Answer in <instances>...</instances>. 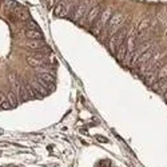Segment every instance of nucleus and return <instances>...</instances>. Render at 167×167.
Here are the masks:
<instances>
[{"label": "nucleus", "mask_w": 167, "mask_h": 167, "mask_svg": "<svg viewBox=\"0 0 167 167\" xmlns=\"http://www.w3.org/2000/svg\"><path fill=\"white\" fill-rule=\"evenodd\" d=\"M27 63L31 67H35V68H36V67H43L46 62L43 60L42 55H35V56H28L27 58Z\"/></svg>", "instance_id": "1a4fd4ad"}, {"label": "nucleus", "mask_w": 167, "mask_h": 167, "mask_svg": "<svg viewBox=\"0 0 167 167\" xmlns=\"http://www.w3.org/2000/svg\"><path fill=\"white\" fill-rule=\"evenodd\" d=\"M123 20H124V16H123V13H120V12L114 13L112 16L110 17L108 23H107V32H108V38H110V36H112V35H115V33L119 31V28H120L122 23H123Z\"/></svg>", "instance_id": "f257e3e1"}, {"label": "nucleus", "mask_w": 167, "mask_h": 167, "mask_svg": "<svg viewBox=\"0 0 167 167\" xmlns=\"http://www.w3.org/2000/svg\"><path fill=\"white\" fill-rule=\"evenodd\" d=\"M91 9V0H82L79 3V6L76 7L75 13H74V20L79 21L80 19H83L86 16V13Z\"/></svg>", "instance_id": "20e7f679"}, {"label": "nucleus", "mask_w": 167, "mask_h": 167, "mask_svg": "<svg viewBox=\"0 0 167 167\" xmlns=\"http://www.w3.org/2000/svg\"><path fill=\"white\" fill-rule=\"evenodd\" d=\"M112 16V9H111V7H106L104 11L102 12V15L98 17V19L95 20V24H94V33L95 35H99V32L102 31V28L104 27V25L108 23V20H110V17Z\"/></svg>", "instance_id": "f03ea898"}, {"label": "nucleus", "mask_w": 167, "mask_h": 167, "mask_svg": "<svg viewBox=\"0 0 167 167\" xmlns=\"http://www.w3.org/2000/svg\"><path fill=\"white\" fill-rule=\"evenodd\" d=\"M99 12H100V6H94V7H91V9L88 11V13H87V16H86V21H87L88 25H91L96 19H98Z\"/></svg>", "instance_id": "423d86ee"}, {"label": "nucleus", "mask_w": 167, "mask_h": 167, "mask_svg": "<svg viewBox=\"0 0 167 167\" xmlns=\"http://www.w3.org/2000/svg\"><path fill=\"white\" fill-rule=\"evenodd\" d=\"M59 2H62V0H51V2H50V4H51V6H54V4L56 6Z\"/></svg>", "instance_id": "4be33fe9"}, {"label": "nucleus", "mask_w": 167, "mask_h": 167, "mask_svg": "<svg viewBox=\"0 0 167 167\" xmlns=\"http://www.w3.org/2000/svg\"><path fill=\"white\" fill-rule=\"evenodd\" d=\"M115 55H116V59L119 62H124L126 60V55H127V44H126L124 42L120 44L119 47H118L116 52H115Z\"/></svg>", "instance_id": "9b49d317"}, {"label": "nucleus", "mask_w": 167, "mask_h": 167, "mask_svg": "<svg viewBox=\"0 0 167 167\" xmlns=\"http://www.w3.org/2000/svg\"><path fill=\"white\" fill-rule=\"evenodd\" d=\"M25 36L31 40H43V33L39 29H27Z\"/></svg>", "instance_id": "f8f14e48"}, {"label": "nucleus", "mask_w": 167, "mask_h": 167, "mask_svg": "<svg viewBox=\"0 0 167 167\" xmlns=\"http://www.w3.org/2000/svg\"><path fill=\"white\" fill-rule=\"evenodd\" d=\"M13 15L17 17V20H21V21L29 20V13L24 8H20V7H16V8L13 9Z\"/></svg>", "instance_id": "9d476101"}, {"label": "nucleus", "mask_w": 167, "mask_h": 167, "mask_svg": "<svg viewBox=\"0 0 167 167\" xmlns=\"http://www.w3.org/2000/svg\"><path fill=\"white\" fill-rule=\"evenodd\" d=\"M4 102H7V98H6V95L3 94L2 91H0V106H2Z\"/></svg>", "instance_id": "6ab92c4d"}, {"label": "nucleus", "mask_w": 167, "mask_h": 167, "mask_svg": "<svg viewBox=\"0 0 167 167\" xmlns=\"http://www.w3.org/2000/svg\"><path fill=\"white\" fill-rule=\"evenodd\" d=\"M25 46H27V48H29V50H32V51H44V50H47L46 46H44L43 40H28V42L25 43Z\"/></svg>", "instance_id": "6e6552de"}, {"label": "nucleus", "mask_w": 167, "mask_h": 167, "mask_svg": "<svg viewBox=\"0 0 167 167\" xmlns=\"http://www.w3.org/2000/svg\"><path fill=\"white\" fill-rule=\"evenodd\" d=\"M8 102H9L11 107L17 106L19 100H17V96H16V94H15V92H9V94H8Z\"/></svg>", "instance_id": "f3484780"}, {"label": "nucleus", "mask_w": 167, "mask_h": 167, "mask_svg": "<svg viewBox=\"0 0 167 167\" xmlns=\"http://www.w3.org/2000/svg\"><path fill=\"white\" fill-rule=\"evenodd\" d=\"M126 36H127L126 29H119L115 35L110 36L108 38V48H110L111 52H116V48L123 43V39L126 38Z\"/></svg>", "instance_id": "7ed1b4c3"}, {"label": "nucleus", "mask_w": 167, "mask_h": 167, "mask_svg": "<svg viewBox=\"0 0 167 167\" xmlns=\"http://www.w3.org/2000/svg\"><path fill=\"white\" fill-rule=\"evenodd\" d=\"M166 78H167V64H163L158 71V80L162 82V80H165Z\"/></svg>", "instance_id": "2eb2a0df"}, {"label": "nucleus", "mask_w": 167, "mask_h": 167, "mask_svg": "<svg viewBox=\"0 0 167 167\" xmlns=\"http://www.w3.org/2000/svg\"><path fill=\"white\" fill-rule=\"evenodd\" d=\"M4 6H6V8L7 9H15L16 7H19V6H16V3L12 2V0H7V2H4Z\"/></svg>", "instance_id": "a211bd4d"}, {"label": "nucleus", "mask_w": 167, "mask_h": 167, "mask_svg": "<svg viewBox=\"0 0 167 167\" xmlns=\"http://www.w3.org/2000/svg\"><path fill=\"white\" fill-rule=\"evenodd\" d=\"M38 78L40 80H43V82H46V83L48 84H52L54 83V76L51 75V74H47V72H42V74H38Z\"/></svg>", "instance_id": "4468645a"}, {"label": "nucleus", "mask_w": 167, "mask_h": 167, "mask_svg": "<svg viewBox=\"0 0 167 167\" xmlns=\"http://www.w3.org/2000/svg\"><path fill=\"white\" fill-rule=\"evenodd\" d=\"M148 23H150V19H148V17H146V19H143L142 21H140L139 23V25H138V33L140 35V33H142L144 29H146L147 27H148Z\"/></svg>", "instance_id": "dca6fc26"}, {"label": "nucleus", "mask_w": 167, "mask_h": 167, "mask_svg": "<svg viewBox=\"0 0 167 167\" xmlns=\"http://www.w3.org/2000/svg\"><path fill=\"white\" fill-rule=\"evenodd\" d=\"M31 87L35 90V92H38V94H40V95H47L48 94V90H47L46 87H43L38 80H33L32 83H31Z\"/></svg>", "instance_id": "ddd939ff"}, {"label": "nucleus", "mask_w": 167, "mask_h": 167, "mask_svg": "<svg viewBox=\"0 0 167 167\" xmlns=\"http://www.w3.org/2000/svg\"><path fill=\"white\" fill-rule=\"evenodd\" d=\"M153 55H154V48L151 47L150 50H147V51H146V52H144V54H142V55H140V56H139V59H138V60L135 62V64H134V66H136V67H140V66L146 64V63H147L148 60H150L151 58H153Z\"/></svg>", "instance_id": "0eeeda50"}, {"label": "nucleus", "mask_w": 167, "mask_h": 167, "mask_svg": "<svg viewBox=\"0 0 167 167\" xmlns=\"http://www.w3.org/2000/svg\"><path fill=\"white\" fill-rule=\"evenodd\" d=\"M68 9H70V4L64 0H62V2H59L56 6L54 7V13L56 15V16H66L67 13H68Z\"/></svg>", "instance_id": "39448f33"}, {"label": "nucleus", "mask_w": 167, "mask_h": 167, "mask_svg": "<svg viewBox=\"0 0 167 167\" xmlns=\"http://www.w3.org/2000/svg\"><path fill=\"white\" fill-rule=\"evenodd\" d=\"M8 78H9V82H11V83H16V76H15V74H12V72H11L9 74V75H8Z\"/></svg>", "instance_id": "aec40b11"}, {"label": "nucleus", "mask_w": 167, "mask_h": 167, "mask_svg": "<svg viewBox=\"0 0 167 167\" xmlns=\"http://www.w3.org/2000/svg\"><path fill=\"white\" fill-rule=\"evenodd\" d=\"M2 108H4V110H7V108H11V104H9V102H4L2 104Z\"/></svg>", "instance_id": "412c9836"}]
</instances>
